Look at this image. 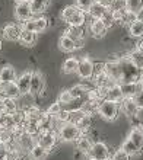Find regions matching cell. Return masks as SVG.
I'll return each instance as SVG.
<instances>
[{
	"label": "cell",
	"instance_id": "6da1fadb",
	"mask_svg": "<svg viewBox=\"0 0 143 160\" xmlns=\"http://www.w3.org/2000/svg\"><path fill=\"white\" fill-rule=\"evenodd\" d=\"M120 63V80L118 84H133L139 83L140 80V70L136 68L133 64L129 61L127 55H123L118 58Z\"/></svg>",
	"mask_w": 143,
	"mask_h": 160
},
{
	"label": "cell",
	"instance_id": "7a4b0ae2",
	"mask_svg": "<svg viewBox=\"0 0 143 160\" xmlns=\"http://www.w3.org/2000/svg\"><path fill=\"white\" fill-rule=\"evenodd\" d=\"M97 112L105 121H114L120 114V103H115L111 101H102L97 106Z\"/></svg>",
	"mask_w": 143,
	"mask_h": 160
},
{
	"label": "cell",
	"instance_id": "3957f363",
	"mask_svg": "<svg viewBox=\"0 0 143 160\" xmlns=\"http://www.w3.org/2000/svg\"><path fill=\"white\" fill-rule=\"evenodd\" d=\"M57 137H59L61 141L64 143H72V141H76L79 138L80 135V131L79 128L75 125V124H70V122H66V124H61V125L57 128Z\"/></svg>",
	"mask_w": 143,
	"mask_h": 160
},
{
	"label": "cell",
	"instance_id": "277c9868",
	"mask_svg": "<svg viewBox=\"0 0 143 160\" xmlns=\"http://www.w3.org/2000/svg\"><path fill=\"white\" fill-rule=\"evenodd\" d=\"M76 74H77L82 80H92L93 76H95V63H93L89 57L80 58L79 64H77Z\"/></svg>",
	"mask_w": 143,
	"mask_h": 160
},
{
	"label": "cell",
	"instance_id": "5b68a950",
	"mask_svg": "<svg viewBox=\"0 0 143 160\" xmlns=\"http://www.w3.org/2000/svg\"><path fill=\"white\" fill-rule=\"evenodd\" d=\"M57 132L54 130H45V131H40V134L37 135V144L41 146L42 148H45L47 152H50L56 147L57 144Z\"/></svg>",
	"mask_w": 143,
	"mask_h": 160
},
{
	"label": "cell",
	"instance_id": "8992f818",
	"mask_svg": "<svg viewBox=\"0 0 143 160\" xmlns=\"http://www.w3.org/2000/svg\"><path fill=\"white\" fill-rule=\"evenodd\" d=\"M86 157L89 160H107L109 159V148L104 141H95L92 147L86 153Z\"/></svg>",
	"mask_w": 143,
	"mask_h": 160
},
{
	"label": "cell",
	"instance_id": "52a82bcc",
	"mask_svg": "<svg viewBox=\"0 0 143 160\" xmlns=\"http://www.w3.org/2000/svg\"><path fill=\"white\" fill-rule=\"evenodd\" d=\"M127 140L137 148V152L140 154L143 152V125L133 127L130 132H129V135H127Z\"/></svg>",
	"mask_w": 143,
	"mask_h": 160
},
{
	"label": "cell",
	"instance_id": "ba28073f",
	"mask_svg": "<svg viewBox=\"0 0 143 160\" xmlns=\"http://www.w3.org/2000/svg\"><path fill=\"white\" fill-rule=\"evenodd\" d=\"M44 86H45L44 76H42L40 72H32V76H31V84H29V95L37 96V95H40V93H42L44 92Z\"/></svg>",
	"mask_w": 143,
	"mask_h": 160
},
{
	"label": "cell",
	"instance_id": "9c48e42d",
	"mask_svg": "<svg viewBox=\"0 0 143 160\" xmlns=\"http://www.w3.org/2000/svg\"><path fill=\"white\" fill-rule=\"evenodd\" d=\"M15 16L19 22H24L28 21V19H32V10H31V4L29 2H19L16 3L15 6Z\"/></svg>",
	"mask_w": 143,
	"mask_h": 160
},
{
	"label": "cell",
	"instance_id": "30bf717a",
	"mask_svg": "<svg viewBox=\"0 0 143 160\" xmlns=\"http://www.w3.org/2000/svg\"><path fill=\"white\" fill-rule=\"evenodd\" d=\"M108 32V28L104 25V22L101 19H92L89 22V34L92 35L95 39L104 38Z\"/></svg>",
	"mask_w": 143,
	"mask_h": 160
},
{
	"label": "cell",
	"instance_id": "8fae6325",
	"mask_svg": "<svg viewBox=\"0 0 143 160\" xmlns=\"http://www.w3.org/2000/svg\"><path fill=\"white\" fill-rule=\"evenodd\" d=\"M120 109L124 112V115L126 117H129V118H135V117H137L140 112V109L137 108V105H136V102L133 98H124L121 102H120Z\"/></svg>",
	"mask_w": 143,
	"mask_h": 160
},
{
	"label": "cell",
	"instance_id": "7c38bea8",
	"mask_svg": "<svg viewBox=\"0 0 143 160\" xmlns=\"http://www.w3.org/2000/svg\"><path fill=\"white\" fill-rule=\"evenodd\" d=\"M31 76H32V72H24L19 77H16L15 83H16L19 92L22 95H29V84H31Z\"/></svg>",
	"mask_w": 143,
	"mask_h": 160
},
{
	"label": "cell",
	"instance_id": "4fadbf2b",
	"mask_svg": "<svg viewBox=\"0 0 143 160\" xmlns=\"http://www.w3.org/2000/svg\"><path fill=\"white\" fill-rule=\"evenodd\" d=\"M21 32H22V28L18 23H8L3 28V37L8 41H19Z\"/></svg>",
	"mask_w": 143,
	"mask_h": 160
},
{
	"label": "cell",
	"instance_id": "5bb4252c",
	"mask_svg": "<svg viewBox=\"0 0 143 160\" xmlns=\"http://www.w3.org/2000/svg\"><path fill=\"white\" fill-rule=\"evenodd\" d=\"M123 99H124V95H123V90H121V84L115 83L109 89H107L105 101H111V102H115V103H120Z\"/></svg>",
	"mask_w": 143,
	"mask_h": 160
},
{
	"label": "cell",
	"instance_id": "9a60e30c",
	"mask_svg": "<svg viewBox=\"0 0 143 160\" xmlns=\"http://www.w3.org/2000/svg\"><path fill=\"white\" fill-rule=\"evenodd\" d=\"M92 82H93V86H95V88H102V89H109L113 84H115V82L109 79L104 72L95 73Z\"/></svg>",
	"mask_w": 143,
	"mask_h": 160
},
{
	"label": "cell",
	"instance_id": "2e32d148",
	"mask_svg": "<svg viewBox=\"0 0 143 160\" xmlns=\"http://www.w3.org/2000/svg\"><path fill=\"white\" fill-rule=\"evenodd\" d=\"M107 12H108V9H107L105 6H102L99 2H93V3L91 4V8L88 9L86 15L91 16L92 19H102V16H104Z\"/></svg>",
	"mask_w": 143,
	"mask_h": 160
},
{
	"label": "cell",
	"instance_id": "e0dca14e",
	"mask_svg": "<svg viewBox=\"0 0 143 160\" xmlns=\"http://www.w3.org/2000/svg\"><path fill=\"white\" fill-rule=\"evenodd\" d=\"M92 144H93V141L88 134H82L79 138L76 140V148H77V152H80L85 156L89 152V148L92 147Z\"/></svg>",
	"mask_w": 143,
	"mask_h": 160
},
{
	"label": "cell",
	"instance_id": "ac0fdd59",
	"mask_svg": "<svg viewBox=\"0 0 143 160\" xmlns=\"http://www.w3.org/2000/svg\"><path fill=\"white\" fill-rule=\"evenodd\" d=\"M0 111L4 115H12L18 111L16 99H10V98H4L0 101Z\"/></svg>",
	"mask_w": 143,
	"mask_h": 160
},
{
	"label": "cell",
	"instance_id": "d6986e66",
	"mask_svg": "<svg viewBox=\"0 0 143 160\" xmlns=\"http://www.w3.org/2000/svg\"><path fill=\"white\" fill-rule=\"evenodd\" d=\"M16 80V70L12 66H4L0 68V83H12Z\"/></svg>",
	"mask_w": 143,
	"mask_h": 160
},
{
	"label": "cell",
	"instance_id": "ffe728a7",
	"mask_svg": "<svg viewBox=\"0 0 143 160\" xmlns=\"http://www.w3.org/2000/svg\"><path fill=\"white\" fill-rule=\"evenodd\" d=\"M77 64H79V58L76 57H69V58L64 60L63 66H61V72L64 74H73L77 70Z\"/></svg>",
	"mask_w": 143,
	"mask_h": 160
},
{
	"label": "cell",
	"instance_id": "44dd1931",
	"mask_svg": "<svg viewBox=\"0 0 143 160\" xmlns=\"http://www.w3.org/2000/svg\"><path fill=\"white\" fill-rule=\"evenodd\" d=\"M59 48L63 52H73L75 51V41L69 38L66 34H63L59 39Z\"/></svg>",
	"mask_w": 143,
	"mask_h": 160
},
{
	"label": "cell",
	"instance_id": "7402d4cb",
	"mask_svg": "<svg viewBox=\"0 0 143 160\" xmlns=\"http://www.w3.org/2000/svg\"><path fill=\"white\" fill-rule=\"evenodd\" d=\"M129 35H130L131 38L142 39L143 38V22L136 19L133 23H130L129 25Z\"/></svg>",
	"mask_w": 143,
	"mask_h": 160
},
{
	"label": "cell",
	"instance_id": "603a6c76",
	"mask_svg": "<svg viewBox=\"0 0 143 160\" xmlns=\"http://www.w3.org/2000/svg\"><path fill=\"white\" fill-rule=\"evenodd\" d=\"M126 55H127V58H129V61H130L136 68L142 70L143 68V54H140L139 51H136L135 48H133V50H130L129 54H126Z\"/></svg>",
	"mask_w": 143,
	"mask_h": 160
},
{
	"label": "cell",
	"instance_id": "cb8c5ba5",
	"mask_svg": "<svg viewBox=\"0 0 143 160\" xmlns=\"http://www.w3.org/2000/svg\"><path fill=\"white\" fill-rule=\"evenodd\" d=\"M85 23H86V12L80 10V9L67 21L69 26H83Z\"/></svg>",
	"mask_w": 143,
	"mask_h": 160
},
{
	"label": "cell",
	"instance_id": "d4e9b609",
	"mask_svg": "<svg viewBox=\"0 0 143 160\" xmlns=\"http://www.w3.org/2000/svg\"><path fill=\"white\" fill-rule=\"evenodd\" d=\"M64 34L67 35L69 38L73 39V41H76V39H85V28L83 26H69Z\"/></svg>",
	"mask_w": 143,
	"mask_h": 160
},
{
	"label": "cell",
	"instance_id": "484cf974",
	"mask_svg": "<svg viewBox=\"0 0 143 160\" xmlns=\"http://www.w3.org/2000/svg\"><path fill=\"white\" fill-rule=\"evenodd\" d=\"M19 42H21L22 45H26V47L34 45L35 42H37V34H35V32H29V31L22 29L21 35H19Z\"/></svg>",
	"mask_w": 143,
	"mask_h": 160
},
{
	"label": "cell",
	"instance_id": "4316f807",
	"mask_svg": "<svg viewBox=\"0 0 143 160\" xmlns=\"http://www.w3.org/2000/svg\"><path fill=\"white\" fill-rule=\"evenodd\" d=\"M47 154H48V152L45 148H42L41 146H38V144H35L34 147L28 152V156L32 160H44L47 157Z\"/></svg>",
	"mask_w": 143,
	"mask_h": 160
},
{
	"label": "cell",
	"instance_id": "83f0119b",
	"mask_svg": "<svg viewBox=\"0 0 143 160\" xmlns=\"http://www.w3.org/2000/svg\"><path fill=\"white\" fill-rule=\"evenodd\" d=\"M31 4V10H32V15H40L47 9L48 6V0H29Z\"/></svg>",
	"mask_w": 143,
	"mask_h": 160
},
{
	"label": "cell",
	"instance_id": "f1b7e54d",
	"mask_svg": "<svg viewBox=\"0 0 143 160\" xmlns=\"http://www.w3.org/2000/svg\"><path fill=\"white\" fill-rule=\"evenodd\" d=\"M121 90L124 98H135L137 93L140 92V86L139 83H133V84H121Z\"/></svg>",
	"mask_w": 143,
	"mask_h": 160
},
{
	"label": "cell",
	"instance_id": "f546056e",
	"mask_svg": "<svg viewBox=\"0 0 143 160\" xmlns=\"http://www.w3.org/2000/svg\"><path fill=\"white\" fill-rule=\"evenodd\" d=\"M67 90H69V93H70V96L73 98V99H83V101L86 102V95H88V92L83 90V88H82L80 84H76V86L67 89Z\"/></svg>",
	"mask_w": 143,
	"mask_h": 160
},
{
	"label": "cell",
	"instance_id": "4dcf8cb0",
	"mask_svg": "<svg viewBox=\"0 0 143 160\" xmlns=\"http://www.w3.org/2000/svg\"><path fill=\"white\" fill-rule=\"evenodd\" d=\"M83 105H85V101H83V99H72L67 105L63 106V109L69 111V112H73V111L83 109Z\"/></svg>",
	"mask_w": 143,
	"mask_h": 160
},
{
	"label": "cell",
	"instance_id": "1f68e13d",
	"mask_svg": "<svg viewBox=\"0 0 143 160\" xmlns=\"http://www.w3.org/2000/svg\"><path fill=\"white\" fill-rule=\"evenodd\" d=\"M91 125H92V118H91L89 115L83 117V118L76 124V127H77V128H79V131H80V134H86V132H88V130L91 128Z\"/></svg>",
	"mask_w": 143,
	"mask_h": 160
},
{
	"label": "cell",
	"instance_id": "d6a6232c",
	"mask_svg": "<svg viewBox=\"0 0 143 160\" xmlns=\"http://www.w3.org/2000/svg\"><path fill=\"white\" fill-rule=\"evenodd\" d=\"M10 119H12L13 125L18 127V125H24L26 122V115H25V111H19L18 109L15 114L10 115Z\"/></svg>",
	"mask_w": 143,
	"mask_h": 160
},
{
	"label": "cell",
	"instance_id": "836d02e7",
	"mask_svg": "<svg viewBox=\"0 0 143 160\" xmlns=\"http://www.w3.org/2000/svg\"><path fill=\"white\" fill-rule=\"evenodd\" d=\"M34 21H35V32L37 34L44 32L48 28V19L45 16H38V18H35Z\"/></svg>",
	"mask_w": 143,
	"mask_h": 160
},
{
	"label": "cell",
	"instance_id": "e575fe53",
	"mask_svg": "<svg viewBox=\"0 0 143 160\" xmlns=\"http://www.w3.org/2000/svg\"><path fill=\"white\" fill-rule=\"evenodd\" d=\"M77 10H79V9L76 8L75 4H69V6H66V8L61 10V19H63L64 22H67L69 19L77 12Z\"/></svg>",
	"mask_w": 143,
	"mask_h": 160
},
{
	"label": "cell",
	"instance_id": "d590c367",
	"mask_svg": "<svg viewBox=\"0 0 143 160\" xmlns=\"http://www.w3.org/2000/svg\"><path fill=\"white\" fill-rule=\"evenodd\" d=\"M124 2H126V10L135 13L143 6V0H124Z\"/></svg>",
	"mask_w": 143,
	"mask_h": 160
},
{
	"label": "cell",
	"instance_id": "8d00e7d4",
	"mask_svg": "<svg viewBox=\"0 0 143 160\" xmlns=\"http://www.w3.org/2000/svg\"><path fill=\"white\" fill-rule=\"evenodd\" d=\"M83 117H86V114H85L83 109H79V111H73V112H70V115H69V122L70 124H77V122L80 121V119L83 118Z\"/></svg>",
	"mask_w": 143,
	"mask_h": 160
},
{
	"label": "cell",
	"instance_id": "74e56055",
	"mask_svg": "<svg viewBox=\"0 0 143 160\" xmlns=\"http://www.w3.org/2000/svg\"><path fill=\"white\" fill-rule=\"evenodd\" d=\"M63 109V106L60 105L59 102H54V103H51L50 106H48V109L45 111V114L48 115V117H50V118H54L56 115L59 114L60 111Z\"/></svg>",
	"mask_w": 143,
	"mask_h": 160
},
{
	"label": "cell",
	"instance_id": "f35d334b",
	"mask_svg": "<svg viewBox=\"0 0 143 160\" xmlns=\"http://www.w3.org/2000/svg\"><path fill=\"white\" fill-rule=\"evenodd\" d=\"M109 160H130V156L120 147L113 153V156H109Z\"/></svg>",
	"mask_w": 143,
	"mask_h": 160
},
{
	"label": "cell",
	"instance_id": "ab89813d",
	"mask_svg": "<svg viewBox=\"0 0 143 160\" xmlns=\"http://www.w3.org/2000/svg\"><path fill=\"white\" fill-rule=\"evenodd\" d=\"M137 18H136V13L135 12H130V10H126L124 12V16H123V21H121V25H130L133 22L136 21Z\"/></svg>",
	"mask_w": 143,
	"mask_h": 160
},
{
	"label": "cell",
	"instance_id": "60d3db41",
	"mask_svg": "<svg viewBox=\"0 0 143 160\" xmlns=\"http://www.w3.org/2000/svg\"><path fill=\"white\" fill-rule=\"evenodd\" d=\"M72 99H73V98L70 96V93H69V90L67 89H66V90H61V92H60V95H59V103L61 106H64V105H67L69 102L72 101Z\"/></svg>",
	"mask_w": 143,
	"mask_h": 160
},
{
	"label": "cell",
	"instance_id": "b9f144b4",
	"mask_svg": "<svg viewBox=\"0 0 143 160\" xmlns=\"http://www.w3.org/2000/svg\"><path fill=\"white\" fill-rule=\"evenodd\" d=\"M93 3V0H75V6L83 12H88V9L91 8V4Z\"/></svg>",
	"mask_w": 143,
	"mask_h": 160
},
{
	"label": "cell",
	"instance_id": "7bdbcfd3",
	"mask_svg": "<svg viewBox=\"0 0 143 160\" xmlns=\"http://www.w3.org/2000/svg\"><path fill=\"white\" fill-rule=\"evenodd\" d=\"M124 9H126V2L124 0H113L108 10H124Z\"/></svg>",
	"mask_w": 143,
	"mask_h": 160
},
{
	"label": "cell",
	"instance_id": "ee69618b",
	"mask_svg": "<svg viewBox=\"0 0 143 160\" xmlns=\"http://www.w3.org/2000/svg\"><path fill=\"white\" fill-rule=\"evenodd\" d=\"M109 12H111V16H113L114 23H121L123 16H124V12H126V9H124V10H109Z\"/></svg>",
	"mask_w": 143,
	"mask_h": 160
},
{
	"label": "cell",
	"instance_id": "f6af8a7d",
	"mask_svg": "<svg viewBox=\"0 0 143 160\" xmlns=\"http://www.w3.org/2000/svg\"><path fill=\"white\" fill-rule=\"evenodd\" d=\"M21 28L24 31H29V32H35V21L34 19H28L21 25ZM37 34V32H35Z\"/></svg>",
	"mask_w": 143,
	"mask_h": 160
},
{
	"label": "cell",
	"instance_id": "bcb514c9",
	"mask_svg": "<svg viewBox=\"0 0 143 160\" xmlns=\"http://www.w3.org/2000/svg\"><path fill=\"white\" fill-rule=\"evenodd\" d=\"M101 21L104 22V25H105L107 28H108V29H109V28H111V26L114 25L113 16H111V12H109V10H108V12L105 13V15H104V16H102V19H101Z\"/></svg>",
	"mask_w": 143,
	"mask_h": 160
},
{
	"label": "cell",
	"instance_id": "7dc6e473",
	"mask_svg": "<svg viewBox=\"0 0 143 160\" xmlns=\"http://www.w3.org/2000/svg\"><path fill=\"white\" fill-rule=\"evenodd\" d=\"M133 99H135V102H136V105H137V108H139L140 111H143V92H142V90H140V92L137 93V95H136Z\"/></svg>",
	"mask_w": 143,
	"mask_h": 160
},
{
	"label": "cell",
	"instance_id": "c3c4849f",
	"mask_svg": "<svg viewBox=\"0 0 143 160\" xmlns=\"http://www.w3.org/2000/svg\"><path fill=\"white\" fill-rule=\"evenodd\" d=\"M135 50H136V51H139L140 54H143V38H142V39H139V41L136 42Z\"/></svg>",
	"mask_w": 143,
	"mask_h": 160
},
{
	"label": "cell",
	"instance_id": "681fc988",
	"mask_svg": "<svg viewBox=\"0 0 143 160\" xmlns=\"http://www.w3.org/2000/svg\"><path fill=\"white\" fill-rule=\"evenodd\" d=\"M85 47V39H76L75 41V50H79V48H83Z\"/></svg>",
	"mask_w": 143,
	"mask_h": 160
},
{
	"label": "cell",
	"instance_id": "f907efd6",
	"mask_svg": "<svg viewBox=\"0 0 143 160\" xmlns=\"http://www.w3.org/2000/svg\"><path fill=\"white\" fill-rule=\"evenodd\" d=\"M136 18H137V21H140V22H143V6L142 8L136 12Z\"/></svg>",
	"mask_w": 143,
	"mask_h": 160
},
{
	"label": "cell",
	"instance_id": "816d5d0a",
	"mask_svg": "<svg viewBox=\"0 0 143 160\" xmlns=\"http://www.w3.org/2000/svg\"><path fill=\"white\" fill-rule=\"evenodd\" d=\"M97 2H99V3L102 4V6H105L107 9L111 6V3H113V0H97Z\"/></svg>",
	"mask_w": 143,
	"mask_h": 160
},
{
	"label": "cell",
	"instance_id": "f5cc1de1",
	"mask_svg": "<svg viewBox=\"0 0 143 160\" xmlns=\"http://www.w3.org/2000/svg\"><path fill=\"white\" fill-rule=\"evenodd\" d=\"M0 160H8V153H6V148L0 152Z\"/></svg>",
	"mask_w": 143,
	"mask_h": 160
},
{
	"label": "cell",
	"instance_id": "db71d44e",
	"mask_svg": "<svg viewBox=\"0 0 143 160\" xmlns=\"http://www.w3.org/2000/svg\"><path fill=\"white\" fill-rule=\"evenodd\" d=\"M3 118H4V114L0 111V122H2V119H3Z\"/></svg>",
	"mask_w": 143,
	"mask_h": 160
},
{
	"label": "cell",
	"instance_id": "11a10c76",
	"mask_svg": "<svg viewBox=\"0 0 143 160\" xmlns=\"http://www.w3.org/2000/svg\"><path fill=\"white\" fill-rule=\"evenodd\" d=\"M139 86H140V90L143 92V82H139Z\"/></svg>",
	"mask_w": 143,
	"mask_h": 160
},
{
	"label": "cell",
	"instance_id": "9f6ffc18",
	"mask_svg": "<svg viewBox=\"0 0 143 160\" xmlns=\"http://www.w3.org/2000/svg\"><path fill=\"white\" fill-rule=\"evenodd\" d=\"M3 50V42H2V39H0V51Z\"/></svg>",
	"mask_w": 143,
	"mask_h": 160
},
{
	"label": "cell",
	"instance_id": "6f0895ef",
	"mask_svg": "<svg viewBox=\"0 0 143 160\" xmlns=\"http://www.w3.org/2000/svg\"><path fill=\"white\" fill-rule=\"evenodd\" d=\"M19 2H29V0H16V3H19Z\"/></svg>",
	"mask_w": 143,
	"mask_h": 160
},
{
	"label": "cell",
	"instance_id": "680465c9",
	"mask_svg": "<svg viewBox=\"0 0 143 160\" xmlns=\"http://www.w3.org/2000/svg\"><path fill=\"white\" fill-rule=\"evenodd\" d=\"M2 130H3V128H2V125H0V132H2Z\"/></svg>",
	"mask_w": 143,
	"mask_h": 160
},
{
	"label": "cell",
	"instance_id": "91938a15",
	"mask_svg": "<svg viewBox=\"0 0 143 160\" xmlns=\"http://www.w3.org/2000/svg\"><path fill=\"white\" fill-rule=\"evenodd\" d=\"M88 160H89V159H88ZM107 160H109V159H107Z\"/></svg>",
	"mask_w": 143,
	"mask_h": 160
}]
</instances>
